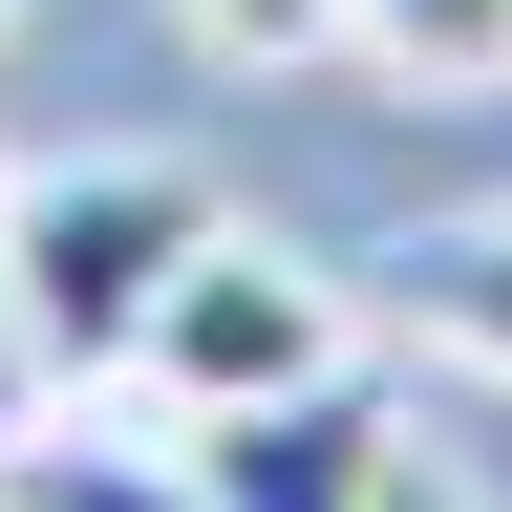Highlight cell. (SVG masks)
Listing matches in <instances>:
<instances>
[{
    "label": "cell",
    "instance_id": "cell-3",
    "mask_svg": "<svg viewBox=\"0 0 512 512\" xmlns=\"http://www.w3.org/2000/svg\"><path fill=\"white\" fill-rule=\"evenodd\" d=\"M171 448H192V512H363L384 470H406V384H384V363H320V384L214 406Z\"/></svg>",
    "mask_w": 512,
    "mask_h": 512
},
{
    "label": "cell",
    "instance_id": "cell-9",
    "mask_svg": "<svg viewBox=\"0 0 512 512\" xmlns=\"http://www.w3.org/2000/svg\"><path fill=\"white\" fill-rule=\"evenodd\" d=\"M363 512H491V491H470V470H448V448H406V470H384Z\"/></svg>",
    "mask_w": 512,
    "mask_h": 512
},
{
    "label": "cell",
    "instance_id": "cell-11",
    "mask_svg": "<svg viewBox=\"0 0 512 512\" xmlns=\"http://www.w3.org/2000/svg\"><path fill=\"white\" fill-rule=\"evenodd\" d=\"M0 192H22V171H0Z\"/></svg>",
    "mask_w": 512,
    "mask_h": 512
},
{
    "label": "cell",
    "instance_id": "cell-8",
    "mask_svg": "<svg viewBox=\"0 0 512 512\" xmlns=\"http://www.w3.org/2000/svg\"><path fill=\"white\" fill-rule=\"evenodd\" d=\"M43 406H64V363H43V342H22V299H0V448H22V427H43Z\"/></svg>",
    "mask_w": 512,
    "mask_h": 512
},
{
    "label": "cell",
    "instance_id": "cell-10",
    "mask_svg": "<svg viewBox=\"0 0 512 512\" xmlns=\"http://www.w3.org/2000/svg\"><path fill=\"white\" fill-rule=\"evenodd\" d=\"M0 22H22V0H0Z\"/></svg>",
    "mask_w": 512,
    "mask_h": 512
},
{
    "label": "cell",
    "instance_id": "cell-5",
    "mask_svg": "<svg viewBox=\"0 0 512 512\" xmlns=\"http://www.w3.org/2000/svg\"><path fill=\"white\" fill-rule=\"evenodd\" d=\"M0 512H192V448L171 427H22V448H0Z\"/></svg>",
    "mask_w": 512,
    "mask_h": 512
},
{
    "label": "cell",
    "instance_id": "cell-6",
    "mask_svg": "<svg viewBox=\"0 0 512 512\" xmlns=\"http://www.w3.org/2000/svg\"><path fill=\"white\" fill-rule=\"evenodd\" d=\"M342 43H363L406 107H470V86H512V0H342Z\"/></svg>",
    "mask_w": 512,
    "mask_h": 512
},
{
    "label": "cell",
    "instance_id": "cell-7",
    "mask_svg": "<svg viewBox=\"0 0 512 512\" xmlns=\"http://www.w3.org/2000/svg\"><path fill=\"white\" fill-rule=\"evenodd\" d=\"M214 64H342V0H171Z\"/></svg>",
    "mask_w": 512,
    "mask_h": 512
},
{
    "label": "cell",
    "instance_id": "cell-4",
    "mask_svg": "<svg viewBox=\"0 0 512 512\" xmlns=\"http://www.w3.org/2000/svg\"><path fill=\"white\" fill-rule=\"evenodd\" d=\"M384 299H406V342H427V363L512 384V214H448V235H406V256H384Z\"/></svg>",
    "mask_w": 512,
    "mask_h": 512
},
{
    "label": "cell",
    "instance_id": "cell-2",
    "mask_svg": "<svg viewBox=\"0 0 512 512\" xmlns=\"http://www.w3.org/2000/svg\"><path fill=\"white\" fill-rule=\"evenodd\" d=\"M320 363H363L342 342V278L320 256H278V235H214L192 278L150 299V342H128V384H150V427H214V406H278V384H320Z\"/></svg>",
    "mask_w": 512,
    "mask_h": 512
},
{
    "label": "cell",
    "instance_id": "cell-1",
    "mask_svg": "<svg viewBox=\"0 0 512 512\" xmlns=\"http://www.w3.org/2000/svg\"><path fill=\"white\" fill-rule=\"evenodd\" d=\"M235 235V192L192 150H64L0 192V299H22V342L64 384H128V342H150V299L192 278V256Z\"/></svg>",
    "mask_w": 512,
    "mask_h": 512
}]
</instances>
